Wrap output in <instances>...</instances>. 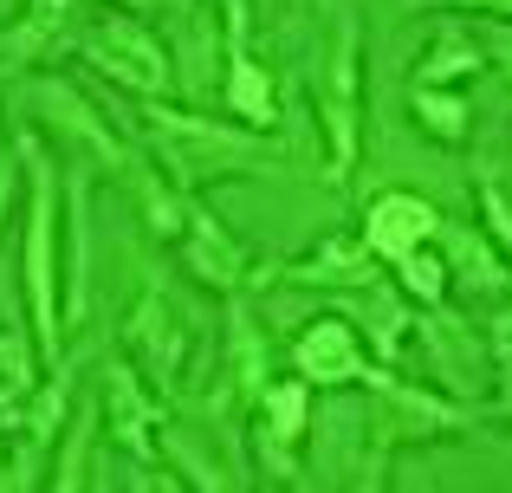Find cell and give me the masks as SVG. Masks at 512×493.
Here are the masks:
<instances>
[{
  "instance_id": "obj_1",
  "label": "cell",
  "mask_w": 512,
  "mask_h": 493,
  "mask_svg": "<svg viewBox=\"0 0 512 493\" xmlns=\"http://www.w3.org/2000/svg\"><path fill=\"white\" fill-rule=\"evenodd\" d=\"M20 176H26V312H33L39 357L59 364V169L39 150V137L20 143Z\"/></svg>"
},
{
  "instance_id": "obj_2",
  "label": "cell",
  "mask_w": 512,
  "mask_h": 493,
  "mask_svg": "<svg viewBox=\"0 0 512 493\" xmlns=\"http://www.w3.org/2000/svg\"><path fill=\"white\" fill-rule=\"evenodd\" d=\"M150 137H156V156L175 169L182 189L208 176H247V169H279V150L247 130H227L214 117H195V111H150Z\"/></svg>"
},
{
  "instance_id": "obj_3",
  "label": "cell",
  "mask_w": 512,
  "mask_h": 493,
  "mask_svg": "<svg viewBox=\"0 0 512 493\" xmlns=\"http://www.w3.org/2000/svg\"><path fill=\"white\" fill-rule=\"evenodd\" d=\"M78 52H85L111 85H124L130 98H143V104H156V98H169V91H175V65H169L163 33H150L137 13H117L111 7L104 20H91L85 33H78Z\"/></svg>"
},
{
  "instance_id": "obj_4",
  "label": "cell",
  "mask_w": 512,
  "mask_h": 493,
  "mask_svg": "<svg viewBox=\"0 0 512 493\" xmlns=\"http://www.w3.org/2000/svg\"><path fill=\"white\" fill-rule=\"evenodd\" d=\"M363 59H357V13H338L331 26V46L318 59V124H325V169L331 176H350L357 163V143H363Z\"/></svg>"
},
{
  "instance_id": "obj_5",
  "label": "cell",
  "mask_w": 512,
  "mask_h": 493,
  "mask_svg": "<svg viewBox=\"0 0 512 493\" xmlns=\"http://www.w3.org/2000/svg\"><path fill=\"white\" fill-rule=\"evenodd\" d=\"M124 351L130 364H137V377H150L156 390H175L188 370V357H195V325L182 318V305H175V292H143L137 305H130L124 318Z\"/></svg>"
},
{
  "instance_id": "obj_6",
  "label": "cell",
  "mask_w": 512,
  "mask_h": 493,
  "mask_svg": "<svg viewBox=\"0 0 512 493\" xmlns=\"http://www.w3.org/2000/svg\"><path fill=\"white\" fill-rule=\"evenodd\" d=\"M26 111H33L46 130H59V143L91 150V163H104V169H137V156L124 150V137H117V130L91 111L85 91H72L65 78H33V85H26Z\"/></svg>"
},
{
  "instance_id": "obj_7",
  "label": "cell",
  "mask_w": 512,
  "mask_h": 493,
  "mask_svg": "<svg viewBox=\"0 0 512 493\" xmlns=\"http://www.w3.org/2000/svg\"><path fill=\"white\" fill-rule=\"evenodd\" d=\"M415 338L428 344V370L448 383L454 396H480L493 383V357H487V338H480L467 318H454L448 305H422L415 312Z\"/></svg>"
},
{
  "instance_id": "obj_8",
  "label": "cell",
  "mask_w": 512,
  "mask_h": 493,
  "mask_svg": "<svg viewBox=\"0 0 512 493\" xmlns=\"http://www.w3.org/2000/svg\"><path fill=\"white\" fill-rule=\"evenodd\" d=\"M292 370L299 383H318V390H344V383L370 377V357H363V338L344 312H325L292 338Z\"/></svg>"
},
{
  "instance_id": "obj_9",
  "label": "cell",
  "mask_w": 512,
  "mask_h": 493,
  "mask_svg": "<svg viewBox=\"0 0 512 493\" xmlns=\"http://www.w3.org/2000/svg\"><path fill=\"white\" fill-rule=\"evenodd\" d=\"M435 228H441V215H435V202H428V195L389 189V195H376V202H370V215H363V234H357V241L370 247L376 266H396L402 253H415V247L435 241Z\"/></svg>"
},
{
  "instance_id": "obj_10",
  "label": "cell",
  "mask_w": 512,
  "mask_h": 493,
  "mask_svg": "<svg viewBox=\"0 0 512 493\" xmlns=\"http://www.w3.org/2000/svg\"><path fill=\"white\" fill-rule=\"evenodd\" d=\"M104 422H111V442L124 448L130 461H156V422H163V403H150V383L137 377V364H111L104 370Z\"/></svg>"
},
{
  "instance_id": "obj_11",
  "label": "cell",
  "mask_w": 512,
  "mask_h": 493,
  "mask_svg": "<svg viewBox=\"0 0 512 493\" xmlns=\"http://www.w3.org/2000/svg\"><path fill=\"white\" fill-rule=\"evenodd\" d=\"M175 241H182L188 273H195L208 292H240V279H247V247H240L234 234L208 215V208L188 202L182 208V234H175Z\"/></svg>"
},
{
  "instance_id": "obj_12",
  "label": "cell",
  "mask_w": 512,
  "mask_h": 493,
  "mask_svg": "<svg viewBox=\"0 0 512 493\" xmlns=\"http://www.w3.org/2000/svg\"><path fill=\"white\" fill-rule=\"evenodd\" d=\"M435 241H441V260H448V286H467V292H480V299H500L512 286V266L500 260V247H493L480 228L441 221Z\"/></svg>"
},
{
  "instance_id": "obj_13",
  "label": "cell",
  "mask_w": 512,
  "mask_h": 493,
  "mask_svg": "<svg viewBox=\"0 0 512 493\" xmlns=\"http://www.w3.org/2000/svg\"><path fill=\"white\" fill-rule=\"evenodd\" d=\"M344 318L357 325V338H370V351L383 357V364H396V357H402V338H409V325H415L409 299L389 292L383 279H376V286L344 292Z\"/></svg>"
},
{
  "instance_id": "obj_14",
  "label": "cell",
  "mask_w": 512,
  "mask_h": 493,
  "mask_svg": "<svg viewBox=\"0 0 512 493\" xmlns=\"http://www.w3.org/2000/svg\"><path fill=\"white\" fill-rule=\"evenodd\" d=\"M78 33H85V26H78V0H33V7L7 26V46L0 52H7V65H39Z\"/></svg>"
},
{
  "instance_id": "obj_15",
  "label": "cell",
  "mask_w": 512,
  "mask_h": 493,
  "mask_svg": "<svg viewBox=\"0 0 512 493\" xmlns=\"http://www.w3.org/2000/svg\"><path fill=\"white\" fill-rule=\"evenodd\" d=\"M312 422V383H266L260 396V455H273L279 474H292V435Z\"/></svg>"
},
{
  "instance_id": "obj_16",
  "label": "cell",
  "mask_w": 512,
  "mask_h": 493,
  "mask_svg": "<svg viewBox=\"0 0 512 493\" xmlns=\"http://www.w3.org/2000/svg\"><path fill=\"white\" fill-rule=\"evenodd\" d=\"M292 279H305V286H331V292H357V286H376V260H370L363 241L338 234V241H325L312 260L292 266Z\"/></svg>"
},
{
  "instance_id": "obj_17",
  "label": "cell",
  "mask_w": 512,
  "mask_h": 493,
  "mask_svg": "<svg viewBox=\"0 0 512 493\" xmlns=\"http://www.w3.org/2000/svg\"><path fill=\"white\" fill-rule=\"evenodd\" d=\"M480 65H487V52H480L474 26H441L435 46H428L422 65H415V85L448 91V85H461V78H480Z\"/></svg>"
},
{
  "instance_id": "obj_18",
  "label": "cell",
  "mask_w": 512,
  "mask_h": 493,
  "mask_svg": "<svg viewBox=\"0 0 512 493\" xmlns=\"http://www.w3.org/2000/svg\"><path fill=\"white\" fill-rule=\"evenodd\" d=\"M39 377H46V357H39V338H26L20 325H0V409H7V422L20 416L26 403H33Z\"/></svg>"
},
{
  "instance_id": "obj_19",
  "label": "cell",
  "mask_w": 512,
  "mask_h": 493,
  "mask_svg": "<svg viewBox=\"0 0 512 493\" xmlns=\"http://www.w3.org/2000/svg\"><path fill=\"white\" fill-rule=\"evenodd\" d=\"M227 104H234L247 124H260V130L279 117V91H273V78L253 65L247 39H227Z\"/></svg>"
},
{
  "instance_id": "obj_20",
  "label": "cell",
  "mask_w": 512,
  "mask_h": 493,
  "mask_svg": "<svg viewBox=\"0 0 512 493\" xmlns=\"http://www.w3.org/2000/svg\"><path fill=\"white\" fill-rule=\"evenodd\" d=\"M227 338H234V351H227V377L240 383L247 403H260V396H266V338L253 331L247 305H227Z\"/></svg>"
},
{
  "instance_id": "obj_21",
  "label": "cell",
  "mask_w": 512,
  "mask_h": 493,
  "mask_svg": "<svg viewBox=\"0 0 512 493\" xmlns=\"http://www.w3.org/2000/svg\"><path fill=\"white\" fill-rule=\"evenodd\" d=\"M409 104H415V117H422V130H428L435 143H467V130H474V111H467L461 91L409 85Z\"/></svg>"
},
{
  "instance_id": "obj_22",
  "label": "cell",
  "mask_w": 512,
  "mask_h": 493,
  "mask_svg": "<svg viewBox=\"0 0 512 493\" xmlns=\"http://www.w3.org/2000/svg\"><path fill=\"white\" fill-rule=\"evenodd\" d=\"M396 279H402V299L415 305H448V260H441V247H415L396 260Z\"/></svg>"
},
{
  "instance_id": "obj_23",
  "label": "cell",
  "mask_w": 512,
  "mask_h": 493,
  "mask_svg": "<svg viewBox=\"0 0 512 493\" xmlns=\"http://www.w3.org/2000/svg\"><path fill=\"white\" fill-rule=\"evenodd\" d=\"M65 234H72V286H65V305H72V318L85 312V169H72V202H65Z\"/></svg>"
},
{
  "instance_id": "obj_24",
  "label": "cell",
  "mask_w": 512,
  "mask_h": 493,
  "mask_svg": "<svg viewBox=\"0 0 512 493\" xmlns=\"http://www.w3.org/2000/svg\"><path fill=\"white\" fill-rule=\"evenodd\" d=\"M480 221H487V241L500 247V260L512 266V195L500 189V176H493V169H480Z\"/></svg>"
},
{
  "instance_id": "obj_25",
  "label": "cell",
  "mask_w": 512,
  "mask_h": 493,
  "mask_svg": "<svg viewBox=\"0 0 512 493\" xmlns=\"http://www.w3.org/2000/svg\"><path fill=\"white\" fill-rule=\"evenodd\" d=\"M474 39H480V52L500 65L506 85H512V20H487V26H474Z\"/></svg>"
},
{
  "instance_id": "obj_26",
  "label": "cell",
  "mask_w": 512,
  "mask_h": 493,
  "mask_svg": "<svg viewBox=\"0 0 512 493\" xmlns=\"http://www.w3.org/2000/svg\"><path fill=\"white\" fill-rule=\"evenodd\" d=\"M52 493H85V435H72V448L59 455V481Z\"/></svg>"
},
{
  "instance_id": "obj_27",
  "label": "cell",
  "mask_w": 512,
  "mask_h": 493,
  "mask_svg": "<svg viewBox=\"0 0 512 493\" xmlns=\"http://www.w3.org/2000/svg\"><path fill=\"white\" fill-rule=\"evenodd\" d=\"M13 202H20V163H13V156H0V228H7Z\"/></svg>"
},
{
  "instance_id": "obj_28",
  "label": "cell",
  "mask_w": 512,
  "mask_h": 493,
  "mask_svg": "<svg viewBox=\"0 0 512 493\" xmlns=\"http://www.w3.org/2000/svg\"><path fill=\"white\" fill-rule=\"evenodd\" d=\"M435 7H467V13H487V20H512V0H435Z\"/></svg>"
},
{
  "instance_id": "obj_29",
  "label": "cell",
  "mask_w": 512,
  "mask_h": 493,
  "mask_svg": "<svg viewBox=\"0 0 512 493\" xmlns=\"http://www.w3.org/2000/svg\"><path fill=\"white\" fill-rule=\"evenodd\" d=\"M208 7H221V13H227V39L247 33V7H240V0H208Z\"/></svg>"
},
{
  "instance_id": "obj_30",
  "label": "cell",
  "mask_w": 512,
  "mask_h": 493,
  "mask_svg": "<svg viewBox=\"0 0 512 493\" xmlns=\"http://www.w3.org/2000/svg\"><path fill=\"white\" fill-rule=\"evenodd\" d=\"M130 493H182V487H175V481H150V474H137V487H130Z\"/></svg>"
},
{
  "instance_id": "obj_31",
  "label": "cell",
  "mask_w": 512,
  "mask_h": 493,
  "mask_svg": "<svg viewBox=\"0 0 512 493\" xmlns=\"http://www.w3.org/2000/svg\"><path fill=\"white\" fill-rule=\"evenodd\" d=\"M117 13H143V7H169V0H111Z\"/></svg>"
},
{
  "instance_id": "obj_32",
  "label": "cell",
  "mask_w": 512,
  "mask_h": 493,
  "mask_svg": "<svg viewBox=\"0 0 512 493\" xmlns=\"http://www.w3.org/2000/svg\"><path fill=\"white\" fill-rule=\"evenodd\" d=\"M500 344H512V312H506V318H500Z\"/></svg>"
},
{
  "instance_id": "obj_33",
  "label": "cell",
  "mask_w": 512,
  "mask_h": 493,
  "mask_svg": "<svg viewBox=\"0 0 512 493\" xmlns=\"http://www.w3.org/2000/svg\"><path fill=\"white\" fill-rule=\"evenodd\" d=\"M98 493H111V487H104V481H98Z\"/></svg>"
},
{
  "instance_id": "obj_34",
  "label": "cell",
  "mask_w": 512,
  "mask_h": 493,
  "mask_svg": "<svg viewBox=\"0 0 512 493\" xmlns=\"http://www.w3.org/2000/svg\"><path fill=\"white\" fill-rule=\"evenodd\" d=\"M506 442H512V435H506Z\"/></svg>"
}]
</instances>
